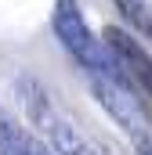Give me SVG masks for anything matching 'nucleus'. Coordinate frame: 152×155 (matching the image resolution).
<instances>
[{"label": "nucleus", "instance_id": "obj_1", "mask_svg": "<svg viewBox=\"0 0 152 155\" xmlns=\"http://www.w3.org/2000/svg\"><path fill=\"white\" fill-rule=\"evenodd\" d=\"M105 43L112 51L119 72L127 76V83L134 87L138 101L145 105V112L152 116V54L123 29H105Z\"/></svg>", "mask_w": 152, "mask_h": 155}, {"label": "nucleus", "instance_id": "obj_2", "mask_svg": "<svg viewBox=\"0 0 152 155\" xmlns=\"http://www.w3.org/2000/svg\"><path fill=\"white\" fill-rule=\"evenodd\" d=\"M54 33L62 36V43L73 51L76 58H83L87 65L94 61L98 40L91 36V29H87L83 15H80V7H76V0H58V4H54Z\"/></svg>", "mask_w": 152, "mask_h": 155}, {"label": "nucleus", "instance_id": "obj_3", "mask_svg": "<svg viewBox=\"0 0 152 155\" xmlns=\"http://www.w3.org/2000/svg\"><path fill=\"white\" fill-rule=\"evenodd\" d=\"M119 4V11L145 33V36H152V4L149 0H116Z\"/></svg>", "mask_w": 152, "mask_h": 155}]
</instances>
